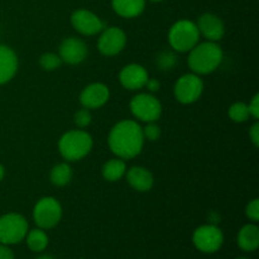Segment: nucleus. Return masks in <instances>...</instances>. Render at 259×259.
Masks as SVG:
<instances>
[{
    "instance_id": "31",
    "label": "nucleus",
    "mask_w": 259,
    "mask_h": 259,
    "mask_svg": "<svg viewBox=\"0 0 259 259\" xmlns=\"http://www.w3.org/2000/svg\"><path fill=\"white\" fill-rule=\"evenodd\" d=\"M144 88H147V90H148L151 94L157 93V91H159V89H161V82H159L157 78L149 77L148 80H147V83Z\"/></svg>"
},
{
    "instance_id": "16",
    "label": "nucleus",
    "mask_w": 259,
    "mask_h": 259,
    "mask_svg": "<svg viewBox=\"0 0 259 259\" xmlns=\"http://www.w3.org/2000/svg\"><path fill=\"white\" fill-rule=\"evenodd\" d=\"M19 67V60L14 51L0 45V85H5L14 78Z\"/></svg>"
},
{
    "instance_id": "13",
    "label": "nucleus",
    "mask_w": 259,
    "mask_h": 259,
    "mask_svg": "<svg viewBox=\"0 0 259 259\" xmlns=\"http://www.w3.org/2000/svg\"><path fill=\"white\" fill-rule=\"evenodd\" d=\"M110 99V90L103 82H93L83 88L80 94V103L82 108L94 110L100 109Z\"/></svg>"
},
{
    "instance_id": "26",
    "label": "nucleus",
    "mask_w": 259,
    "mask_h": 259,
    "mask_svg": "<svg viewBox=\"0 0 259 259\" xmlns=\"http://www.w3.org/2000/svg\"><path fill=\"white\" fill-rule=\"evenodd\" d=\"M91 120H93V116H91V113L89 109H80L75 113L73 115V123L77 126L78 129H83L86 126H89L91 124Z\"/></svg>"
},
{
    "instance_id": "8",
    "label": "nucleus",
    "mask_w": 259,
    "mask_h": 259,
    "mask_svg": "<svg viewBox=\"0 0 259 259\" xmlns=\"http://www.w3.org/2000/svg\"><path fill=\"white\" fill-rule=\"evenodd\" d=\"M204 89V81L199 75L194 72L185 73L175 83L174 94L179 103L190 105L196 103L201 98Z\"/></svg>"
},
{
    "instance_id": "24",
    "label": "nucleus",
    "mask_w": 259,
    "mask_h": 259,
    "mask_svg": "<svg viewBox=\"0 0 259 259\" xmlns=\"http://www.w3.org/2000/svg\"><path fill=\"white\" fill-rule=\"evenodd\" d=\"M62 63L63 62L62 60H61L60 56H58V53L55 52H46L39 57L40 68L45 71H48V72L56 71L57 68H60Z\"/></svg>"
},
{
    "instance_id": "29",
    "label": "nucleus",
    "mask_w": 259,
    "mask_h": 259,
    "mask_svg": "<svg viewBox=\"0 0 259 259\" xmlns=\"http://www.w3.org/2000/svg\"><path fill=\"white\" fill-rule=\"evenodd\" d=\"M248 109H249V114L253 119L258 120L259 118V94H255L252 98V100L248 104Z\"/></svg>"
},
{
    "instance_id": "12",
    "label": "nucleus",
    "mask_w": 259,
    "mask_h": 259,
    "mask_svg": "<svg viewBox=\"0 0 259 259\" xmlns=\"http://www.w3.org/2000/svg\"><path fill=\"white\" fill-rule=\"evenodd\" d=\"M88 55V45L85 43V40L77 37L65 38L58 47V56L61 57L62 62L71 66L82 63Z\"/></svg>"
},
{
    "instance_id": "34",
    "label": "nucleus",
    "mask_w": 259,
    "mask_h": 259,
    "mask_svg": "<svg viewBox=\"0 0 259 259\" xmlns=\"http://www.w3.org/2000/svg\"><path fill=\"white\" fill-rule=\"evenodd\" d=\"M37 259H55V258L51 257V255H42V257H38Z\"/></svg>"
},
{
    "instance_id": "14",
    "label": "nucleus",
    "mask_w": 259,
    "mask_h": 259,
    "mask_svg": "<svg viewBox=\"0 0 259 259\" xmlns=\"http://www.w3.org/2000/svg\"><path fill=\"white\" fill-rule=\"evenodd\" d=\"M200 37H204L210 42H219L225 34V25L222 18L214 13H204L196 22Z\"/></svg>"
},
{
    "instance_id": "36",
    "label": "nucleus",
    "mask_w": 259,
    "mask_h": 259,
    "mask_svg": "<svg viewBox=\"0 0 259 259\" xmlns=\"http://www.w3.org/2000/svg\"><path fill=\"white\" fill-rule=\"evenodd\" d=\"M237 259H249V258H245V257H239V258H237Z\"/></svg>"
},
{
    "instance_id": "30",
    "label": "nucleus",
    "mask_w": 259,
    "mask_h": 259,
    "mask_svg": "<svg viewBox=\"0 0 259 259\" xmlns=\"http://www.w3.org/2000/svg\"><path fill=\"white\" fill-rule=\"evenodd\" d=\"M249 138L250 141H252L253 146H254L255 148H258L259 147V123L258 121H255V123L250 126Z\"/></svg>"
},
{
    "instance_id": "2",
    "label": "nucleus",
    "mask_w": 259,
    "mask_h": 259,
    "mask_svg": "<svg viewBox=\"0 0 259 259\" xmlns=\"http://www.w3.org/2000/svg\"><path fill=\"white\" fill-rule=\"evenodd\" d=\"M224 52L218 42L205 40L202 43H197L189 52L187 65L190 70L196 75H210L219 68L222 65Z\"/></svg>"
},
{
    "instance_id": "6",
    "label": "nucleus",
    "mask_w": 259,
    "mask_h": 259,
    "mask_svg": "<svg viewBox=\"0 0 259 259\" xmlns=\"http://www.w3.org/2000/svg\"><path fill=\"white\" fill-rule=\"evenodd\" d=\"M28 222L22 214L8 212L0 217V243L5 245L18 244L25 239Z\"/></svg>"
},
{
    "instance_id": "4",
    "label": "nucleus",
    "mask_w": 259,
    "mask_h": 259,
    "mask_svg": "<svg viewBox=\"0 0 259 259\" xmlns=\"http://www.w3.org/2000/svg\"><path fill=\"white\" fill-rule=\"evenodd\" d=\"M200 33L196 23L189 19H180L168 30V43L176 52H190L199 43Z\"/></svg>"
},
{
    "instance_id": "32",
    "label": "nucleus",
    "mask_w": 259,
    "mask_h": 259,
    "mask_svg": "<svg viewBox=\"0 0 259 259\" xmlns=\"http://www.w3.org/2000/svg\"><path fill=\"white\" fill-rule=\"evenodd\" d=\"M0 259H14V253L8 245L0 244Z\"/></svg>"
},
{
    "instance_id": "3",
    "label": "nucleus",
    "mask_w": 259,
    "mask_h": 259,
    "mask_svg": "<svg viewBox=\"0 0 259 259\" xmlns=\"http://www.w3.org/2000/svg\"><path fill=\"white\" fill-rule=\"evenodd\" d=\"M94 146L93 137L83 129H72L62 134L58 141V151L66 162L85 158Z\"/></svg>"
},
{
    "instance_id": "7",
    "label": "nucleus",
    "mask_w": 259,
    "mask_h": 259,
    "mask_svg": "<svg viewBox=\"0 0 259 259\" xmlns=\"http://www.w3.org/2000/svg\"><path fill=\"white\" fill-rule=\"evenodd\" d=\"M129 108L134 118L144 123L157 121L162 115L161 101L151 93H141L134 96Z\"/></svg>"
},
{
    "instance_id": "28",
    "label": "nucleus",
    "mask_w": 259,
    "mask_h": 259,
    "mask_svg": "<svg viewBox=\"0 0 259 259\" xmlns=\"http://www.w3.org/2000/svg\"><path fill=\"white\" fill-rule=\"evenodd\" d=\"M245 215L252 223L259 222V200L253 199L245 206Z\"/></svg>"
},
{
    "instance_id": "1",
    "label": "nucleus",
    "mask_w": 259,
    "mask_h": 259,
    "mask_svg": "<svg viewBox=\"0 0 259 259\" xmlns=\"http://www.w3.org/2000/svg\"><path fill=\"white\" fill-rule=\"evenodd\" d=\"M108 146L118 158L124 161L141 154L144 146V137L141 124L131 119L118 121L109 133Z\"/></svg>"
},
{
    "instance_id": "15",
    "label": "nucleus",
    "mask_w": 259,
    "mask_h": 259,
    "mask_svg": "<svg viewBox=\"0 0 259 259\" xmlns=\"http://www.w3.org/2000/svg\"><path fill=\"white\" fill-rule=\"evenodd\" d=\"M148 78V72L139 63H129V65L124 66L119 72V81H120L121 86L131 91L143 89Z\"/></svg>"
},
{
    "instance_id": "21",
    "label": "nucleus",
    "mask_w": 259,
    "mask_h": 259,
    "mask_svg": "<svg viewBox=\"0 0 259 259\" xmlns=\"http://www.w3.org/2000/svg\"><path fill=\"white\" fill-rule=\"evenodd\" d=\"M73 172L68 162H62L52 167L50 174V181L56 187H63L68 185L72 180Z\"/></svg>"
},
{
    "instance_id": "23",
    "label": "nucleus",
    "mask_w": 259,
    "mask_h": 259,
    "mask_svg": "<svg viewBox=\"0 0 259 259\" xmlns=\"http://www.w3.org/2000/svg\"><path fill=\"white\" fill-rule=\"evenodd\" d=\"M228 115L234 123H245L250 118L248 104L243 103V101H237V103L232 104L228 110Z\"/></svg>"
},
{
    "instance_id": "20",
    "label": "nucleus",
    "mask_w": 259,
    "mask_h": 259,
    "mask_svg": "<svg viewBox=\"0 0 259 259\" xmlns=\"http://www.w3.org/2000/svg\"><path fill=\"white\" fill-rule=\"evenodd\" d=\"M126 172V163L124 159L121 158H113L109 159L104 163L103 168H101V174H103L104 180L108 182H116L119 180L123 179L125 176Z\"/></svg>"
},
{
    "instance_id": "11",
    "label": "nucleus",
    "mask_w": 259,
    "mask_h": 259,
    "mask_svg": "<svg viewBox=\"0 0 259 259\" xmlns=\"http://www.w3.org/2000/svg\"><path fill=\"white\" fill-rule=\"evenodd\" d=\"M73 29L82 35H96L105 28L104 20L88 9H77L71 14Z\"/></svg>"
},
{
    "instance_id": "10",
    "label": "nucleus",
    "mask_w": 259,
    "mask_h": 259,
    "mask_svg": "<svg viewBox=\"0 0 259 259\" xmlns=\"http://www.w3.org/2000/svg\"><path fill=\"white\" fill-rule=\"evenodd\" d=\"M98 50L106 57L119 55L126 46V34L121 28L105 27L99 33Z\"/></svg>"
},
{
    "instance_id": "17",
    "label": "nucleus",
    "mask_w": 259,
    "mask_h": 259,
    "mask_svg": "<svg viewBox=\"0 0 259 259\" xmlns=\"http://www.w3.org/2000/svg\"><path fill=\"white\" fill-rule=\"evenodd\" d=\"M125 179L132 189L138 192L151 191L154 185V177L152 172L142 166H134L126 169Z\"/></svg>"
},
{
    "instance_id": "5",
    "label": "nucleus",
    "mask_w": 259,
    "mask_h": 259,
    "mask_svg": "<svg viewBox=\"0 0 259 259\" xmlns=\"http://www.w3.org/2000/svg\"><path fill=\"white\" fill-rule=\"evenodd\" d=\"M62 219V205L56 197H40L33 207V220L40 229H52Z\"/></svg>"
},
{
    "instance_id": "25",
    "label": "nucleus",
    "mask_w": 259,
    "mask_h": 259,
    "mask_svg": "<svg viewBox=\"0 0 259 259\" xmlns=\"http://www.w3.org/2000/svg\"><path fill=\"white\" fill-rule=\"evenodd\" d=\"M176 56H175V53L169 52V51H163V52H161L157 56V65L163 71L172 70L176 66Z\"/></svg>"
},
{
    "instance_id": "27",
    "label": "nucleus",
    "mask_w": 259,
    "mask_h": 259,
    "mask_svg": "<svg viewBox=\"0 0 259 259\" xmlns=\"http://www.w3.org/2000/svg\"><path fill=\"white\" fill-rule=\"evenodd\" d=\"M142 131H143L144 141L156 142L161 137V128H159V125H157L156 121L147 123V125L144 128H142Z\"/></svg>"
},
{
    "instance_id": "18",
    "label": "nucleus",
    "mask_w": 259,
    "mask_h": 259,
    "mask_svg": "<svg viewBox=\"0 0 259 259\" xmlns=\"http://www.w3.org/2000/svg\"><path fill=\"white\" fill-rule=\"evenodd\" d=\"M147 0H111L113 10L121 18H137L146 9Z\"/></svg>"
},
{
    "instance_id": "35",
    "label": "nucleus",
    "mask_w": 259,
    "mask_h": 259,
    "mask_svg": "<svg viewBox=\"0 0 259 259\" xmlns=\"http://www.w3.org/2000/svg\"><path fill=\"white\" fill-rule=\"evenodd\" d=\"M148 2H151V3H161V2H163V0H148Z\"/></svg>"
},
{
    "instance_id": "9",
    "label": "nucleus",
    "mask_w": 259,
    "mask_h": 259,
    "mask_svg": "<svg viewBox=\"0 0 259 259\" xmlns=\"http://www.w3.org/2000/svg\"><path fill=\"white\" fill-rule=\"evenodd\" d=\"M192 242L200 252L215 253L222 248L224 243V234L217 225H201L194 232Z\"/></svg>"
},
{
    "instance_id": "33",
    "label": "nucleus",
    "mask_w": 259,
    "mask_h": 259,
    "mask_svg": "<svg viewBox=\"0 0 259 259\" xmlns=\"http://www.w3.org/2000/svg\"><path fill=\"white\" fill-rule=\"evenodd\" d=\"M4 176H5V168H4V166L0 163V181H3Z\"/></svg>"
},
{
    "instance_id": "19",
    "label": "nucleus",
    "mask_w": 259,
    "mask_h": 259,
    "mask_svg": "<svg viewBox=\"0 0 259 259\" xmlns=\"http://www.w3.org/2000/svg\"><path fill=\"white\" fill-rule=\"evenodd\" d=\"M238 245L244 252H254L259 247V228L255 223L247 224L238 233Z\"/></svg>"
},
{
    "instance_id": "22",
    "label": "nucleus",
    "mask_w": 259,
    "mask_h": 259,
    "mask_svg": "<svg viewBox=\"0 0 259 259\" xmlns=\"http://www.w3.org/2000/svg\"><path fill=\"white\" fill-rule=\"evenodd\" d=\"M25 239H27L28 248H29L32 252L35 253L43 252V250L47 248L48 242H50V240H48L47 233L43 229H40V228L28 230Z\"/></svg>"
}]
</instances>
